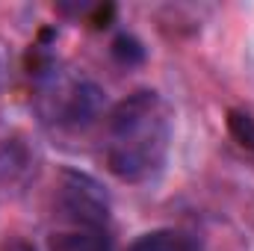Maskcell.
<instances>
[{"label":"cell","mask_w":254,"mask_h":251,"mask_svg":"<svg viewBox=\"0 0 254 251\" xmlns=\"http://www.w3.org/2000/svg\"><path fill=\"white\" fill-rule=\"evenodd\" d=\"M172 139L175 116L169 101L154 89H136L104 116L101 154L107 172L130 187L151 184L169 163Z\"/></svg>","instance_id":"1"},{"label":"cell","mask_w":254,"mask_h":251,"mask_svg":"<svg viewBox=\"0 0 254 251\" xmlns=\"http://www.w3.org/2000/svg\"><path fill=\"white\" fill-rule=\"evenodd\" d=\"M104 101V89L74 68L51 63L36 74V110L51 127L86 130L101 119Z\"/></svg>","instance_id":"2"},{"label":"cell","mask_w":254,"mask_h":251,"mask_svg":"<svg viewBox=\"0 0 254 251\" xmlns=\"http://www.w3.org/2000/svg\"><path fill=\"white\" fill-rule=\"evenodd\" d=\"M113 201L104 184L80 169H63L54 189V216L65 228H110Z\"/></svg>","instance_id":"3"},{"label":"cell","mask_w":254,"mask_h":251,"mask_svg":"<svg viewBox=\"0 0 254 251\" xmlns=\"http://www.w3.org/2000/svg\"><path fill=\"white\" fill-rule=\"evenodd\" d=\"M39 154L21 136L0 139V195H21L36 181Z\"/></svg>","instance_id":"4"},{"label":"cell","mask_w":254,"mask_h":251,"mask_svg":"<svg viewBox=\"0 0 254 251\" xmlns=\"http://www.w3.org/2000/svg\"><path fill=\"white\" fill-rule=\"evenodd\" d=\"M51 251H113L110 228H65L51 234Z\"/></svg>","instance_id":"5"},{"label":"cell","mask_w":254,"mask_h":251,"mask_svg":"<svg viewBox=\"0 0 254 251\" xmlns=\"http://www.w3.org/2000/svg\"><path fill=\"white\" fill-rule=\"evenodd\" d=\"M127 251H204L201 240L190 234V231H181V228H157V231H148L142 237H136Z\"/></svg>","instance_id":"6"},{"label":"cell","mask_w":254,"mask_h":251,"mask_svg":"<svg viewBox=\"0 0 254 251\" xmlns=\"http://www.w3.org/2000/svg\"><path fill=\"white\" fill-rule=\"evenodd\" d=\"M228 130H231V136H234L243 148L254 151V119L249 113L231 110V113H228Z\"/></svg>","instance_id":"7"},{"label":"cell","mask_w":254,"mask_h":251,"mask_svg":"<svg viewBox=\"0 0 254 251\" xmlns=\"http://www.w3.org/2000/svg\"><path fill=\"white\" fill-rule=\"evenodd\" d=\"M113 57L116 60H122V63H142L145 60V48L133 39V36H127V33H122L116 42H113Z\"/></svg>","instance_id":"8"},{"label":"cell","mask_w":254,"mask_h":251,"mask_svg":"<svg viewBox=\"0 0 254 251\" xmlns=\"http://www.w3.org/2000/svg\"><path fill=\"white\" fill-rule=\"evenodd\" d=\"M6 251H33L27 243H15V246H6Z\"/></svg>","instance_id":"9"}]
</instances>
